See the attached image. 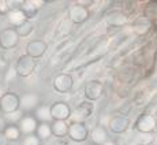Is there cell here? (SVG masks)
Here are the masks:
<instances>
[{"label": "cell", "mask_w": 157, "mask_h": 145, "mask_svg": "<svg viewBox=\"0 0 157 145\" xmlns=\"http://www.w3.org/2000/svg\"><path fill=\"white\" fill-rule=\"evenodd\" d=\"M15 69H17L18 77H30L36 70V59H33L29 55H22L19 56L15 63Z\"/></svg>", "instance_id": "obj_1"}, {"label": "cell", "mask_w": 157, "mask_h": 145, "mask_svg": "<svg viewBox=\"0 0 157 145\" xmlns=\"http://www.w3.org/2000/svg\"><path fill=\"white\" fill-rule=\"evenodd\" d=\"M21 97L13 92H6L0 99V111L3 114H11L19 110Z\"/></svg>", "instance_id": "obj_2"}, {"label": "cell", "mask_w": 157, "mask_h": 145, "mask_svg": "<svg viewBox=\"0 0 157 145\" xmlns=\"http://www.w3.org/2000/svg\"><path fill=\"white\" fill-rule=\"evenodd\" d=\"M157 127V119L152 114H142L135 120V129L141 134H152Z\"/></svg>", "instance_id": "obj_3"}, {"label": "cell", "mask_w": 157, "mask_h": 145, "mask_svg": "<svg viewBox=\"0 0 157 145\" xmlns=\"http://www.w3.org/2000/svg\"><path fill=\"white\" fill-rule=\"evenodd\" d=\"M93 114V105L89 101H83L72 110L71 112V122L72 123H83L87 118Z\"/></svg>", "instance_id": "obj_4"}, {"label": "cell", "mask_w": 157, "mask_h": 145, "mask_svg": "<svg viewBox=\"0 0 157 145\" xmlns=\"http://www.w3.org/2000/svg\"><path fill=\"white\" fill-rule=\"evenodd\" d=\"M19 34L15 29H4L0 32V47L3 49H13L19 43Z\"/></svg>", "instance_id": "obj_5"}, {"label": "cell", "mask_w": 157, "mask_h": 145, "mask_svg": "<svg viewBox=\"0 0 157 145\" xmlns=\"http://www.w3.org/2000/svg\"><path fill=\"white\" fill-rule=\"evenodd\" d=\"M41 99L37 93H25V95L21 96V105L19 110H22L23 112H32L36 111L40 107Z\"/></svg>", "instance_id": "obj_6"}, {"label": "cell", "mask_w": 157, "mask_h": 145, "mask_svg": "<svg viewBox=\"0 0 157 145\" xmlns=\"http://www.w3.org/2000/svg\"><path fill=\"white\" fill-rule=\"evenodd\" d=\"M71 112L70 105L64 101H56L51 104V114L53 120H67L68 118H71Z\"/></svg>", "instance_id": "obj_7"}, {"label": "cell", "mask_w": 157, "mask_h": 145, "mask_svg": "<svg viewBox=\"0 0 157 145\" xmlns=\"http://www.w3.org/2000/svg\"><path fill=\"white\" fill-rule=\"evenodd\" d=\"M68 137L75 143H83L89 138V130L85 123H72L68 127Z\"/></svg>", "instance_id": "obj_8"}, {"label": "cell", "mask_w": 157, "mask_h": 145, "mask_svg": "<svg viewBox=\"0 0 157 145\" xmlns=\"http://www.w3.org/2000/svg\"><path fill=\"white\" fill-rule=\"evenodd\" d=\"M85 97L90 101H94V100H98L102 95H104V85L97 80H93V81H89V82L85 85Z\"/></svg>", "instance_id": "obj_9"}, {"label": "cell", "mask_w": 157, "mask_h": 145, "mask_svg": "<svg viewBox=\"0 0 157 145\" xmlns=\"http://www.w3.org/2000/svg\"><path fill=\"white\" fill-rule=\"evenodd\" d=\"M72 85H74V80L70 74L62 72V74H57L53 78V89L59 93L70 92L72 89Z\"/></svg>", "instance_id": "obj_10"}, {"label": "cell", "mask_w": 157, "mask_h": 145, "mask_svg": "<svg viewBox=\"0 0 157 145\" xmlns=\"http://www.w3.org/2000/svg\"><path fill=\"white\" fill-rule=\"evenodd\" d=\"M128 127H130V119L123 115H116L111 118V120L108 122V129L113 134H123V133L128 130Z\"/></svg>", "instance_id": "obj_11"}, {"label": "cell", "mask_w": 157, "mask_h": 145, "mask_svg": "<svg viewBox=\"0 0 157 145\" xmlns=\"http://www.w3.org/2000/svg\"><path fill=\"white\" fill-rule=\"evenodd\" d=\"M87 18H89V10H87L86 7L74 4L68 8V19H70L74 25L83 23L85 21H87Z\"/></svg>", "instance_id": "obj_12"}, {"label": "cell", "mask_w": 157, "mask_h": 145, "mask_svg": "<svg viewBox=\"0 0 157 145\" xmlns=\"http://www.w3.org/2000/svg\"><path fill=\"white\" fill-rule=\"evenodd\" d=\"M47 52V44L43 40H32L26 45V55L33 59H38Z\"/></svg>", "instance_id": "obj_13"}, {"label": "cell", "mask_w": 157, "mask_h": 145, "mask_svg": "<svg viewBox=\"0 0 157 145\" xmlns=\"http://www.w3.org/2000/svg\"><path fill=\"white\" fill-rule=\"evenodd\" d=\"M38 125H40V123H38V120L36 119L34 115H25L22 118V120L18 123L21 133H23V134H26V135H32L33 133H36Z\"/></svg>", "instance_id": "obj_14"}, {"label": "cell", "mask_w": 157, "mask_h": 145, "mask_svg": "<svg viewBox=\"0 0 157 145\" xmlns=\"http://www.w3.org/2000/svg\"><path fill=\"white\" fill-rule=\"evenodd\" d=\"M105 22L109 26L120 28V26L128 23V17H127V14L122 13V11H111L109 14L105 15Z\"/></svg>", "instance_id": "obj_15"}, {"label": "cell", "mask_w": 157, "mask_h": 145, "mask_svg": "<svg viewBox=\"0 0 157 145\" xmlns=\"http://www.w3.org/2000/svg\"><path fill=\"white\" fill-rule=\"evenodd\" d=\"M7 21L10 25L15 26V28H18V26H21L22 23H25L26 21H28V18H26L25 13H23L21 8H14V10H10V13L7 15Z\"/></svg>", "instance_id": "obj_16"}, {"label": "cell", "mask_w": 157, "mask_h": 145, "mask_svg": "<svg viewBox=\"0 0 157 145\" xmlns=\"http://www.w3.org/2000/svg\"><path fill=\"white\" fill-rule=\"evenodd\" d=\"M152 28V19L146 17H138L132 22V29L138 33V34H145Z\"/></svg>", "instance_id": "obj_17"}, {"label": "cell", "mask_w": 157, "mask_h": 145, "mask_svg": "<svg viewBox=\"0 0 157 145\" xmlns=\"http://www.w3.org/2000/svg\"><path fill=\"white\" fill-rule=\"evenodd\" d=\"M68 127H70V125H67L66 120H53L51 123L52 135L56 138H63L66 135H68Z\"/></svg>", "instance_id": "obj_18"}, {"label": "cell", "mask_w": 157, "mask_h": 145, "mask_svg": "<svg viewBox=\"0 0 157 145\" xmlns=\"http://www.w3.org/2000/svg\"><path fill=\"white\" fill-rule=\"evenodd\" d=\"M34 116L38 120V123H52L53 118L51 114V105H40L34 111Z\"/></svg>", "instance_id": "obj_19"}, {"label": "cell", "mask_w": 157, "mask_h": 145, "mask_svg": "<svg viewBox=\"0 0 157 145\" xmlns=\"http://www.w3.org/2000/svg\"><path fill=\"white\" fill-rule=\"evenodd\" d=\"M90 138H92V143L94 145H104L107 141H109L107 130L102 126H97V127L93 129L92 133H90Z\"/></svg>", "instance_id": "obj_20"}, {"label": "cell", "mask_w": 157, "mask_h": 145, "mask_svg": "<svg viewBox=\"0 0 157 145\" xmlns=\"http://www.w3.org/2000/svg\"><path fill=\"white\" fill-rule=\"evenodd\" d=\"M21 10L25 13V15H26V18H28V19H33V18L38 14V7L34 4V2H33V0H26V2H22V7H21Z\"/></svg>", "instance_id": "obj_21"}, {"label": "cell", "mask_w": 157, "mask_h": 145, "mask_svg": "<svg viewBox=\"0 0 157 145\" xmlns=\"http://www.w3.org/2000/svg\"><path fill=\"white\" fill-rule=\"evenodd\" d=\"M36 135L40 138L41 141L43 140H48V138L52 135V129H51V123H40L36 130Z\"/></svg>", "instance_id": "obj_22"}, {"label": "cell", "mask_w": 157, "mask_h": 145, "mask_svg": "<svg viewBox=\"0 0 157 145\" xmlns=\"http://www.w3.org/2000/svg\"><path fill=\"white\" fill-rule=\"evenodd\" d=\"M23 116H25V112H23L22 110H18V111H15V112L4 115V119H6V122H7V125H15L17 126L18 123L22 120Z\"/></svg>", "instance_id": "obj_23"}, {"label": "cell", "mask_w": 157, "mask_h": 145, "mask_svg": "<svg viewBox=\"0 0 157 145\" xmlns=\"http://www.w3.org/2000/svg\"><path fill=\"white\" fill-rule=\"evenodd\" d=\"M15 30L19 34V37H28V36H30V33H33V30H34V23L30 22V21H26L21 26L15 28Z\"/></svg>", "instance_id": "obj_24"}, {"label": "cell", "mask_w": 157, "mask_h": 145, "mask_svg": "<svg viewBox=\"0 0 157 145\" xmlns=\"http://www.w3.org/2000/svg\"><path fill=\"white\" fill-rule=\"evenodd\" d=\"M3 133H4V135L8 138V141H17V140H19L21 130H19V127H18V126H15V125H8Z\"/></svg>", "instance_id": "obj_25"}, {"label": "cell", "mask_w": 157, "mask_h": 145, "mask_svg": "<svg viewBox=\"0 0 157 145\" xmlns=\"http://www.w3.org/2000/svg\"><path fill=\"white\" fill-rule=\"evenodd\" d=\"M72 28H74V23H72L70 19L63 21V22L59 25V28H57V34L63 36V37H66V36H70L71 33H72Z\"/></svg>", "instance_id": "obj_26"}, {"label": "cell", "mask_w": 157, "mask_h": 145, "mask_svg": "<svg viewBox=\"0 0 157 145\" xmlns=\"http://www.w3.org/2000/svg\"><path fill=\"white\" fill-rule=\"evenodd\" d=\"M17 77H18V74H17V69H15V66L14 65L8 66L7 71L4 72V82H11V81H14Z\"/></svg>", "instance_id": "obj_27"}, {"label": "cell", "mask_w": 157, "mask_h": 145, "mask_svg": "<svg viewBox=\"0 0 157 145\" xmlns=\"http://www.w3.org/2000/svg\"><path fill=\"white\" fill-rule=\"evenodd\" d=\"M40 144H41V140L34 134L26 135L25 140L22 141V145H40Z\"/></svg>", "instance_id": "obj_28"}, {"label": "cell", "mask_w": 157, "mask_h": 145, "mask_svg": "<svg viewBox=\"0 0 157 145\" xmlns=\"http://www.w3.org/2000/svg\"><path fill=\"white\" fill-rule=\"evenodd\" d=\"M10 13V3L7 0H0V14L7 15Z\"/></svg>", "instance_id": "obj_29"}, {"label": "cell", "mask_w": 157, "mask_h": 145, "mask_svg": "<svg viewBox=\"0 0 157 145\" xmlns=\"http://www.w3.org/2000/svg\"><path fill=\"white\" fill-rule=\"evenodd\" d=\"M8 69V63L4 62L3 59H0V74H4Z\"/></svg>", "instance_id": "obj_30"}, {"label": "cell", "mask_w": 157, "mask_h": 145, "mask_svg": "<svg viewBox=\"0 0 157 145\" xmlns=\"http://www.w3.org/2000/svg\"><path fill=\"white\" fill-rule=\"evenodd\" d=\"M7 122H6V119H4V116H0V133H3L6 130V127H7Z\"/></svg>", "instance_id": "obj_31"}, {"label": "cell", "mask_w": 157, "mask_h": 145, "mask_svg": "<svg viewBox=\"0 0 157 145\" xmlns=\"http://www.w3.org/2000/svg\"><path fill=\"white\" fill-rule=\"evenodd\" d=\"M8 138L4 135V133H0V145H8Z\"/></svg>", "instance_id": "obj_32"}, {"label": "cell", "mask_w": 157, "mask_h": 145, "mask_svg": "<svg viewBox=\"0 0 157 145\" xmlns=\"http://www.w3.org/2000/svg\"><path fill=\"white\" fill-rule=\"evenodd\" d=\"M92 0H79V2H77L78 6H82V7H87L89 4H92Z\"/></svg>", "instance_id": "obj_33"}, {"label": "cell", "mask_w": 157, "mask_h": 145, "mask_svg": "<svg viewBox=\"0 0 157 145\" xmlns=\"http://www.w3.org/2000/svg\"><path fill=\"white\" fill-rule=\"evenodd\" d=\"M150 114H152V115H153V116H155L156 119H157V105H156L155 108H153V110H152V112H150Z\"/></svg>", "instance_id": "obj_34"}, {"label": "cell", "mask_w": 157, "mask_h": 145, "mask_svg": "<svg viewBox=\"0 0 157 145\" xmlns=\"http://www.w3.org/2000/svg\"><path fill=\"white\" fill-rule=\"evenodd\" d=\"M2 82H4V74H0V85H2Z\"/></svg>", "instance_id": "obj_35"}, {"label": "cell", "mask_w": 157, "mask_h": 145, "mask_svg": "<svg viewBox=\"0 0 157 145\" xmlns=\"http://www.w3.org/2000/svg\"><path fill=\"white\" fill-rule=\"evenodd\" d=\"M104 145H116L115 143H112V141H107V143H105Z\"/></svg>", "instance_id": "obj_36"}, {"label": "cell", "mask_w": 157, "mask_h": 145, "mask_svg": "<svg viewBox=\"0 0 157 145\" xmlns=\"http://www.w3.org/2000/svg\"><path fill=\"white\" fill-rule=\"evenodd\" d=\"M40 145H41V144H40Z\"/></svg>", "instance_id": "obj_37"}]
</instances>
